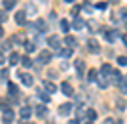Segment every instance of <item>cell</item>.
I'll return each mask as SVG.
<instances>
[{"label":"cell","mask_w":127,"mask_h":124,"mask_svg":"<svg viewBox=\"0 0 127 124\" xmlns=\"http://www.w3.org/2000/svg\"><path fill=\"white\" fill-rule=\"evenodd\" d=\"M68 124H80V120L78 119H72V120H68Z\"/></svg>","instance_id":"cell-40"},{"label":"cell","mask_w":127,"mask_h":124,"mask_svg":"<svg viewBox=\"0 0 127 124\" xmlns=\"http://www.w3.org/2000/svg\"><path fill=\"white\" fill-rule=\"evenodd\" d=\"M21 124H34V122H21Z\"/></svg>","instance_id":"cell-47"},{"label":"cell","mask_w":127,"mask_h":124,"mask_svg":"<svg viewBox=\"0 0 127 124\" xmlns=\"http://www.w3.org/2000/svg\"><path fill=\"white\" fill-rule=\"evenodd\" d=\"M97 80H99V88H102V90L108 88V84H110V82L106 80V76H101V78H97Z\"/></svg>","instance_id":"cell-27"},{"label":"cell","mask_w":127,"mask_h":124,"mask_svg":"<svg viewBox=\"0 0 127 124\" xmlns=\"http://www.w3.org/2000/svg\"><path fill=\"white\" fill-rule=\"evenodd\" d=\"M72 54H74L72 48H61L59 50V55H61V57H72Z\"/></svg>","instance_id":"cell-14"},{"label":"cell","mask_w":127,"mask_h":124,"mask_svg":"<svg viewBox=\"0 0 127 124\" xmlns=\"http://www.w3.org/2000/svg\"><path fill=\"white\" fill-rule=\"evenodd\" d=\"M112 80H114V82H118V84H120V82L123 80L122 73H120V71H112Z\"/></svg>","instance_id":"cell-24"},{"label":"cell","mask_w":127,"mask_h":124,"mask_svg":"<svg viewBox=\"0 0 127 124\" xmlns=\"http://www.w3.org/2000/svg\"><path fill=\"white\" fill-rule=\"evenodd\" d=\"M80 10H82V6H74V8H72V15H78Z\"/></svg>","instance_id":"cell-36"},{"label":"cell","mask_w":127,"mask_h":124,"mask_svg":"<svg viewBox=\"0 0 127 124\" xmlns=\"http://www.w3.org/2000/svg\"><path fill=\"white\" fill-rule=\"evenodd\" d=\"M64 44H66V48H72V50H74V46H76V38L66 34V38H64Z\"/></svg>","instance_id":"cell-21"},{"label":"cell","mask_w":127,"mask_h":124,"mask_svg":"<svg viewBox=\"0 0 127 124\" xmlns=\"http://www.w3.org/2000/svg\"><path fill=\"white\" fill-rule=\"evenodd\" d=\"M110 2H112V4H118V2H120V0H110Z\"/></svg>","instance_id":"cell-45"},{"label":"cell","mask_w":127,"mask_h":124,"mask_svg":"<svg viewBox=\"0 0 127 124\" xmlns=\"http://www.w3.org/2000/svg\"><path fill=\"white\" fill-rule=\"evenodd\" d=\"M19 63H21L23 67H25V69H29V67H32V59H31V57H29V55H23Z\"/></svg>","instance_id":"cell-19"},{"label":"cell","mask_w":127,"mask_h":124,"mask_svg":"<svg viewBox=\"0 0 127 124\" xmlns=\"http://www.w3.org/2000/svg\"><path fill=\"white\" fill-rule=\"evenodd\" d=\"M72 109H74V105H72V103H63V105L59 107V115L66 117V115H68L70 111H72Z\"/></svg>","instance_id":"cell-6"},{"label":"cell","mask_w":127,"mask_h":124,"mask_svg":"<svg viewBox=\"0 0 127 124\" xmlns=\"http://www.w3.org/2000/svg\"><path fill=\"white\" fill-rule=\"evenodd\" d=\"M104 38H106V42H116L118 40V31H104Z\"/></svg>","instance_id":"cell-7"},{"label":"cell","mask_w":127,"mask_h":124,"mask_svg":"<svg viewBox=\"0 0 127 124\" xmlns=\"http://www.w3.org/2000/svg\"><path fill=\"white\" fill-rule=\"evenodd\" d=\"M87 2H93V0H87Z\"/></svg>","instance_id":"cell-48"},{"label":"cell","mask_w":127,"mask_h":124,"mask_svg":"<svg viewBox=\"0 0 127 124\" xmlns=\"http://www.w3.org/2000/svg\"><path fill=\"white\" fill-rule=\"evenodd\" d=\"M48 44L51 46V48H55L57 52L61 50V38H59L57 34H53V36H49V38H48Z\"/></svg>","instance_id":"cell-3"},{"label":"cell","mask_w":127,"mask_h":124,"mask_svg":"<svg viewBox=\"0 0 127 124\" xmlns=\"http://www.w3.org/2000/svg\"><path fill=\"white\" fill-rule=\"evenodd\" d=\"M19 61H21V55L15 54V52H11L10 54V65H17Z\"/></svg>","instance_id":"cell-18"},{"label":"cell","mask_w":127,"mask_h":124,"mask_svg":"<svg viewBox=\"0 0 127 124\" xmlns=\"http://www.w3.org/2000/svg\"><path fill=\"white\" fill-rule=\"evenodd\" d=\"M112 71H114V69H112V65H110V63H104V65L101 67V73H102V75H106V76L112 75Z\"/></svg>","instance_id":"cell-22"},{"label":"cell","mask_w":127,"mask_h":124,"mask_svg":"<svg viewBox=\"0 0 127 124\" xmlns=\"http://www.w3.org/2000/svg\"><path fill=\"white\" fill-rule=\"evenodd\" d=\"M36 115H38V119H46V117H48V107H46V105H38Z\"/></svg>","instance_id":"cell-13"},{"label":"cell","mask_w":127,"mask_h":124,"mask_svg":"<svg viewBox=\"0 0 127 124\" xmlns=\"http://www.w3.org/2000/svg\"><path fill=\"white\" fill-rule=\"evenodd\" d=\"M21 82L25 84V86H32V84H34V80H32L31 75H21Z\"/></svg>","instance_id":"cell-20"},{"label":"cell","mask_w":127,"mask_h":124,"mask_svg":"<svg viewBox=\"0 0 127 124\" xmlns=\"http://www.w3.org/2000/svg\"><path fill=\"white\" fill-rule=\"evenodd\" d=\"M97 75H99V71H97V69H91V71H89V75H87V80H91V82L97 80Z\"/></svg>","instance_id":"cell-28"},{"label":"cell","mask_w":127,"mask_h":124,"mask_svg":"<svg viewBox=\"0 0 127 124\" xmlns=\"http://www.w3.org/2000/svg\"><path fill=\"white\" fill-rule=\"evenodd\" d=\"M64 2H66V4H72V2H74V0H64Z\"/></svg>","instance_id":"cell-44"},{"label":"cell","mask_w":127,"mask_h":124,"mask_svg":"<svg viewBox=\"0 0 127 124\" xmlns=\"http://www.w3.org/2000/svg\"><path fill=\"white\" fill-rule=\"evenodd\" d=\"M61 31H63V32H68V31H70V23L66 21V19H63V21H61Z\"/></svg>","instance_id":"cell-29"},{"label":"cell","mask_w":127,"mask_h":124,"mask_svg":"<svg viewBox=\"0 0 127 124\" xmlns=\"http://www.w3.org/2000/svg\"><path fill=\"white\" fill-rule=\"evenodd\" d=\"M8 75H10V73H8L6 69H2V71H0V76H2V78H8Z\"/></svg>","instance_id":"cell-37"},{"label":"cell","mask_w":127,"mask_h":124,"mask_svg":"<svg viewBox=\"0 0 127 124\" xmlns=\"http://www.w3.org/2000/svg\"><path fill=\"white\" fill-rule=\"evenodd\" d=\"M2 34H4V29H2V27H0V36H2Z\"/></svg>","instance_id":"cell-46"},{"label":"cell","mask_w":127,"mask_h":124,"mask_svg":"<svg viewBox=\"0 0 127 124\" xmlns=\"http://www.w3.org/2000/svg\"><path fill=\"white\" fill-rule=\"evenodd\" d=\"M104 124H114V119H106V120H104Z\"/></svg>","instance_id":"cell-41"},{"label":"cell","mask_w":127,"mask_h":124,"mask_svg":"<svg viewBox=\"0 0 127 124\" xmlns=\"http://www.w3.org/2000/svg\"><path fill=\"white\" fill-rule=\"evenodd\" d=\"M82 10H85V11H87V13H91V11L95 10V8H93V6H91V4H85V6H82Z\"/></svg>","instance_id":"cell-34"},{"label":"cell","mask_w":127,"mask_h":124,"mask_svg":"<svg viewBox=\"0 0 127 124\" xmlns=\"http://www.w3.org/2000/svg\"><path fill=\"white\" fill-rule=\"evenodd\" d=\"M38 97H40V99H42L44 103H49V101H51V96H49V94L46 92V90H42V92H38Z\"/></svg>","instance_id":"cell-17"},{"label":"cell","mask_w":127,"mask_h":124,"mask_svg":"<svg viewBox=\"0 0 127 124\" xmlns=\"http://www.w3.org/2000/svg\"><path fill=\"white\" fill-rule=\"evenodd\" d=\"M8 90H10V96H13V97H15L17 94H19L17 86H15V84H11V82H8Z\"/></svg>","instance_id":"cell-25"},{"label":"cell","mask_w":127,"mask_h":124,"mask_svg":"<svg viewBox=\"0 0 127 124\" xmlns=\"http://www.w3.org/2000/svg\"><path fill=\"white\" fill-rule=\"evenodd\" d=\"M36 27L40 29V31H46V23H44L42 19H36Z\"/></svg>","instance_id":"cell-33"},{"label":"cell","mask_w":127,"mask_h":124,"mask_svg":"<svg viewBox=\"0 0 127 124\" xmlns=\"http://www.w3.org/2000/svg\"><path fill=\"white\" fill-rule=\"evenodd\" d=\"M122 82H123V84L127 86V76H123V80H122Z\"/></svg>","instance_id":"cell-43"},{"label":"cell","mask_w":127,"mask_h":124,"mask_svg":"<svg viewBox=\"0 0 127 124\" xmlns=\"http://www.w3.org/2000/svg\"><path fill=\"white\" fill-rule=\"evenodd\" d=\"M87 124H93V122H87Z\"/></svg>","instance_id":"cell-49"},{"label":"cell","mask_w":127,"mask_h":124,"mask_svg":"<svg viewBox=\"0 0 127 124\" xmlns=\"http://www.w3.org/2000/svg\"><path fill=\"white\" fill-rule=\"evenodd\" d=\"M4 63H6V55L0 52V65H4Z\"/></svg>","instance_id":"cell-38"},{"label":"cell","mask_w":127,"mask_h":124,"mask_svg":"<svg viewBox=\"0 0 127 124\" xmlns=\"http://www.w3.org/2000/svg\"><path fill=\"white\" fill-rule=\"evenodd\" d=\"M122 19H127V8H123V10H122Z\"/></svg>","instance_id":"cell-39"},{"label":"cell","mask_w":127,"mask_h":124,"mask_svg":"<svg viewBox=\"0 0 127 124\" xmlns=\"http://www.w3.org/2000/svg\"><path fill=\"white\" fill-rule=\"evenodd\" d=\"M85 117H87L89 120H95L97 119V111L95 109H87V111H85Z\"/></svg>","instance_id":"cell-26"},{"label":"cell","mask_w":127,"mask_h":124,"mask_svg":"<svg viewBox=\"0 0 127 124\" xmlns=\"http://www.w3.org/2000/svg\"><path fill=\"white\" fill-rule=\"evenodd\" d=\"M15 23H17V25H25V23H27V13L23 10H19L15 13Z\"/></svg>","instance_id":"cell-8"},{"label":"cell","mask_w":127,"mask_h":124,"mask_svg":"<svg viewBox=\"0 0 127 124\" xmlns=\"http://www.w3.org/2000/svg\"><path fill=\"white\" fill-rule=\"evenodd\" d=\"M72 27H74L76 31H82V29L85 27V21H82L80 17H76V19H74V23H72Z\"/></svg>","instance_id":"cell-16"},{"label":"cell","mask_w":127,"mask_h":124,"mask_svg":"<svg viewBox=\"0 0 127 124\" xmlns=\"http://www.w3.org/2000/svg\"><path fill=\"white\" fill-rule=\"evenodd\" d=\"M95 8H97V10H104V8H106V2H97Z\"/></svg>","instance_id":"cell-35"},{"label":"cell","mask_w":127,"mask_h":124,"mask_svg":"<svg viewBox=\"0 0 127 124\" xmlns=\"http://www.w3.org/2000/svg\"><path fill=\"white\" fill-rule=\"evenodd\" d=\"M6 19H8V11H6V10H0V23H4Z\"/></svg>","instance_id":"cell-32"},{"label":"cell","mask_w":127,"mask_h":124,"mask_svg":"<svg viewBox=\"0 0 127 124\" xmlns=\"http://www.w3.org/2000/svg\"><path fill=\"white\" fill-rule=\"evenodd\" d=\"M34 50H36V44L31 42V40H25V52H27V54H32Z\"/></svg>","instance_id":"cell-15"},{"label":"cell","mask_w":127,"mask_h":124,"mask_svg":"<svg viewBox=\"0 0 127 124\" xmlns=\"http://www.w3.org/2000/svg\"><path fill=\"white\" fill-rule=\"evenodd\" d=\"M10 48H11V40H6V42L2 44V54H6Z\"/></svg>","instance_id":"cell-31"},{"label":"cell","mask_w":127,"mask_h":124,"mask_svg":"<svg viewBox=\"0 0 127 124\" xmlns=\"http://www.w3.org/2000/svg\"><path fill=\"white\" fill-rule=\"evenodd\" d=\"M74 67H76V73H78V76H84V71H85V63H84V59H76Z\"/></svg>","instance_id":"cell-9"},{"label":"cell","mask_w":127,"mask_h":124,"mask_svg":"<svg viewBox=\"0 0 127 124\" xmlns=\"http://www.w3.org/2000/svg\"><path fill=\"white\" fill-rule=\"evenodd\" d=\"M87 48H89L91 54H97V52L101 50V46H99V42H97L95 38H89V40H87Z\"/></svg>","instance_id":"cell-5"},{"label":"cell","mask_w":127,"mask_h":124,"mask_svg":"<svg viewBox=\"0 0 127 124\" xmlns=\"http://www.w3.org/2000/svg\"><path fill=\"white\" fill-rule=\"evenodd\" d=\"M122 40H123V44L127 46V34H123V36H122Z\"/></svg>","instance_id":"cell-42"},{"label":"cell","mask_w":127,"mask_h":124,"mask_svg":"<svg viewBox=\"0 0 127 124\" xmlns=\"http://www.w3.org/2000/svg\"><path fill=\"white\" fill-rule=\"evenodd\" d=\"M44 86H46V92H48V94H55V92H57V84L51 82V80H46V82H44Z\"/></svg>","instance_id":"cell-10"},{"label":"cell","mask_w":127,"mask_h":124,"mask_svg":"<svg viewBox=\"0 0 127 124\" xmlns=\"http://www.w3.org/2000/svg\"><path fill=\"white\" fill-rule=\"evenodd\" d=\"M13 117H15V115H13V111H11L10 107H8V109H4V113H2L4 124H11V122H13Z\"/></svg>","instance_id":"cell-4"},{"label":"cell","mask_w":127,"mask_h":124,"mask_svg":"<svg viewBox=\"0 0 127 124\" xmlns=\"http://www.w3.org/2000/svg\"><path fill=\"white\" fill-rule=\"evenodd\" d=\"M19 115H21V120H29L31 119V115H32V111H31V107H23L21 111H19Z\"/></svg>","instance_id":"cell-12"},{"label":"cell","mask_w":127,"mask_h":124,"mask_svg":"<svg viewBox=\"0 0 127 124\" xmlns=\"http://www.w3.org/2000/svg\"><path fill=\"white\" fill-rule=\"evenodd\" d=\"M118 65L127 67V55H120V57H118Z\"/></svg>","instance_id":"cell-30"},{"label":"cell","mask_w":127,"mask_h":124,"mask_svg":"<svg viewBox=\"0 0 127 124\" xmlns=\"http://www.w3.org/2000/svg\"><path fill=\"white\" fill-rule=\"evenodd\" d=\"M49 61H51V52H49V50H42V52L38 54V61L36 63L46 65V63H49Z\"/></svg>","instance_id":"cell-1"},{"label":"cell","mask_w":127,"mask_h":124,"mask_svg":"<svg viewBox=\"0 0 127 124\" xmlns=\"http://www.w3.org/2000/svg\"><path fill=\"white\" fill-rule=\"evenodd\" d=\"M116 107L120 109V111H125V109H127V103H125V99L118 97V99H116Z\"/></svg>","instance_id":"cell-23"},{"label":"cell","mask_w":127,"mask_h":124,"mask_svg":"<svg viewBox=\"0 0 127 124\" xmlns=\"http://www.w3.org/2000/svg\"><path fill=\"white\" fill-rule=\"evenodd\" d=\"M61 92H63L66 97H72V96H74V88H72L70 82L64 80V82H61Z\"/></svg>","instance_id":"cell-2"},{"label":"cell","mask_w":127,"mask_h":124,"mask_svg":"<svg viewBox=\"0 0 127 124\" xmlns=\"http://www.w3.org/2000/svg\"><path fill=\"white\" fill-rule=\"evenodd\" d=\"M15 4H17V0H2V10H6V11H10V10H13L15 8Z\"/></svg>","instance_id":"cell-11"}]
</instances>
